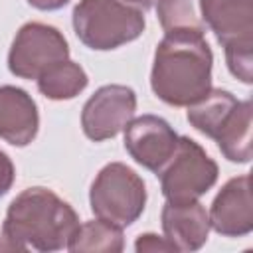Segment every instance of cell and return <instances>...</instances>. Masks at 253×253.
<instances>
[{
  "mask_svg": "<svg viewBox=\"0 0 253 253\" xmlns=\"http://www.w3.org/2000/svg\"><path fill=\"white\" fill-rule=\"evenodd\" d=\"M77 227L75 210L55 192L42 186L28 188L8 206L2 225V249L57 251L67 247Z\"/></svg>",
  "mask_w": 253,
  "mask_h": 253,
  "instance_id": "6da1fadb",
  "label": "cell"
},
{
  "mask_svg": "<svg viewBox=\"0 0 253 253\" xmlns=\"http://www.w3.org/2000/svg\"><path fill=\"white\" fill-rule=\"evenodd\" d=\"M213 55L200 32H168L156 45L150 87L172 107H190L211 89Z\"/></svg>",
  "mask_w": 253,
  "mask_h": 253,
  "instance_id": "7a4b0ae2",
  "label": "cell"
},
{
  "mask_svg": "<svg viewBox=\"0 0 253 253\" xmlns=\"http://www.w3.org/2000/svg\"><path fill=\"white\" fill-rule=\"evenodd\" d=\"M73 30L91 49H117L144 32V16L119 0H79L73 8Z\"/></svg>",
  "mask_w": 253,
  "mask_h": 253,
  "instance_id": "3957f363",
  "label": "cell"
},
{
  "mask_svg": "<svg viewBox=\"0 0 253 253\" xmlns=\"http://www.w3.org/2000/svg\"><path fill=\"white\" fill-rule=\"evenodd\" d=\"M89 202L99 219L123 229L134 223L144 211L146 186L132 168L123 162H111L95 176Z\"/></svg>",
  "mask_w": 253,
  "mask_h": 253,
  "instance_id": "277c9868",
  "label": "cell"
},
{
  "mask_svg": "<svg viewBox=\"0 0 253 253\" xmlns=\"http://www.w3.org/2000/svg\"><path fill=\"white\" fill-rule=\"evenodd\" d=\"M158 176L166 202L184 204L198 200L215 184L217 164L196 140L180 136L172 158Z\"/></svg>",
  "mask_w": 253,
  "mask_h": 253,
  "instance_id": "5b68a950",
  "label": "cell"
},
{
  "mask_svg": "<svg viewBox=\"0 0 253 253\" xmlns=\"http://www.w3.org/2000/svg\"><path fill=\"white\" fill-rule=\"evenodd\" d=\"M69 59V47L63 34L42 22L24 24L10 47L8 69L22 79H38L53 65Z\"/></svg>",
  "mask_w": 253,
  "mask_h": 253,
  "instance_id": "8992f818",
  "label": "cell"
},
{
  "mask_svg": "<svg viewBox=\"0 0 253 253\" xmlns=\"http://www.w3.org/2000/svg\"><path fill=\"white\" fill-rule=\"evenodd\" d=\"M136 111V95L126 85L99 87L81 111V126L87 138L103 142L117 136Z\"/></svg>",
  "mask_w": 253,
  "mask_h": 253,
  "instance_id": "52a82bcc",
  "label": "cell"
},
{
  "mask_svg": "<svg viewBox=\"0 0 253 253\" xmlns=\"http://www.w3.org/2000/svg\"><path fill=\"white\" fill-rule=\"evenodd\" d=\"M174 128L156 115H142L130 119L125 126V148L142 168L160 174L178 146Z\"/></svg>",
  "mask_w": 253,
  "mask_h": 253,
  "instance_id": "ba28073f",
  "label": "cell"
},
{
  "mask_svg": "<svg viewBox=\"0 0 253 253\" xmlns=\"http://www.w3.org/2000/svg\"><path fill=\"white\" fill-rule=\"evenodd\" d=\"M210 227L225 237H241L253 229V200L251 178L241 174L231 178L215 196L208 213Z\"/></svg>",
  "mask_w": 253,
  "mask_h": 253,
  "instance_id": "9c48e42d",
  "label": "cell"
},
{
  "mask_svg": "<svg viewBox=\"0 0 253 253\" xmlns=\"http://www.w3.org/2000/svg\"><path fill=\"white\" fill-rule=\"evenodd\" d=\"M200 14L221 45L253 42V0H200Z\"/></svg>",
  "mask_w": 253,
  "mask_h": 253,
  "instance_id": "30bf717a",
  "label": "cell"
},
{
  "mask_svg": "<svg viewBox=\"0 0 253 253\" xmlns=\"http://www.w3.org/2000/svg\"><path fill=\"white\" fill-rule=\"evenodd\" d=\"M160 219L164 237L174 245L176 251H196L208 241L210 217L198 200L184 204L166 202Z\"/></svg>",
  "mask_w": 253,
  "mask_h": 253,
  "instance_id": "8fae6325",
  "label": "cell"
},
{
  "mask_svg": "<svg viewBox=\"0 0 253 253\" xmlns=\"http://www.w3.org/2000/svg\"><path fill=\"white\" fill-rule=\"evenodd\" d=\"M40 126L34 99L20 87H0V138L12 146H28Z\"/></svg>",
  "mask_w": 253,
  "mask_h": 253,
  "instance_id": "7c38bea8",
  "label": "cell"
},
{
  "mask_svg": "<svg viewBox=\"0 0 253 253\" xmlns=\"http://www.w3.org/2000/svg\"><path fill=\"white\" fill-rule=\"evenodd\" d=\"M251 101H239L213 138L227 160L237 164H245L251 160Z\"/></svg>",
  "mask_w": 253,
  "mask_h": 253,
  "instance_id": "4fadbf2b",
  "label": "cell"
},
{
  "mask_svg": "<svg viewBox=\"0 0 253 253\" xmlns=\"http://www.w3.org/2000/svg\"><path fill=\"white\" fill-rule=\"evenodd\" d=\"M239 101L225 89H210L200 101L188 107V121L190 125L200 130L202 134L215 138L221 125L227 121L231 111Z\"/></svg>",
  "mask_w": 253,
  "mask_h": 253,
  "instance_id": "5bb4252c",
  "label": "cell"
},
{
  "mask_svg": "<svg viewBox=\"0 0 253 253\" xmlns=\"http://www.w3.org/2000/svg\"><path fill=\"white\" fill-rule=\"evenodd\" d=\"M36 81L42 95L53 101H63V99L77 97L87 87L89 77L79 63L65 59L53 65L51 69H47L45 73H42Z\"/></svg>",
  "mask_w": 253,
  "mask_h": 253,
  "instance_id": "9a60e30c",
  "label": "cell"
},
{
  "mask_svg": "<svg viewBox=\"0 0 253 253\" xmlns=\"http://www.w3.org/2000/svg\"><path fill=\"white\" fill-rule=\"evenodd\" d=\"M125 247L123 239V229L107 223L103 219H93L79 223L75 233L71 235L67 249L77 253V251H103V253H119Z\"/></svg>",
  "mask_w": 253,
  "mask_h": 253,
  "instance_id": "2e32d148",
  "label": "cell"
},
{
  "mask_svg": "<svg viewBox=\"0 0 253 253\" xmlns=\"http://www.w3.org/2000/svg\"><path fill=\"white\" fill-rule=\"evenodd\" d=\"M156 16L162 30L168 32H206L200 14V0H158Z\"/></svg>",
  "mask_w": 253,
  "mask_h": 253,
  "instance_id": "e0dca14e",
  "label": "cell"
},
{
  "mask_svg": "<svg viewBox=\"0 0 253 253\" xmlns=\"http://www.w3.org/2000/svg\"><path fill=\"white\" fill-rule=\"evenodd\" d=\"M225 49V61L227 69L233 77H237L243 83L253 81V42H239V43H227Z\"/></svg>",
  "mask_w": 253,
  "mask_h": 253,
  "instance_id": "ac0fdd59",
  "label": "cell"
},
{
  "mask_svg": "<svg viewBox=\"0 0 253 253\" xmlns=\"http://www.w3.org/2000/svg\"><path fill=\"white\" fill-rule=\"evenodd\" d=\"M134 249L138 253H156V251H176L174 245L166 239V237H158L154 233H144V235H138L136 243H134Z\"/></svg>",
  "mask_w": 253,
  "mask_h": 253,
  "instance_id": "d6986e66",
  "label": "cell"
},
{
  "mask_svg": "<svg viewBox=\"0 0 253 253\" xmlns=\"http://www.w3.org/2000/svg\"><path fill=\"white\" fill-rule=\"evenodd\" d=\"M12 184H14V164L8 158V154L0 150V198L12 188Z\"/></svg>",
  "mask_w": 253,
  "mask_h": 253,
  "instance_id": "ffe728a7",
  "label": "cell"
},
{
  "mask_svg": "<svg viewBox=\"0 0 253 253\" xmlns=\"http://www.w3.org/2000/svg\"><path fill=\"white\" fill-rule=\"evenodd\" d=\"M69 0H28L30 6L38 8V10H59L67 4Z\"/></svg>",
  "mask_w": 253,
  "mask_h": 253,
  "instance_id": "44dd1931",
  "label": "cell"
},
{
  "mask_svg": "<svg viewBox=\"0 0 253 253\" xmlns=\"http://www.w3.org/2000/svg\"><path fill=\"white\" fill-rule=\"evenodd\" d=\"M119 2L130 6V8H134V10H140V12H146V10L154 4V0H119Z\"/></svg>",
  "mask_w": 253,
  "mask_h": 253,
  "instance_id": "7402d4cb",
  "label": "cell"
},
{
  "mask_svg": "<svg viewBox=\"0 0 253 253\" xmlns=\"http://www.w3.org/2000/svg\"><path fill=\"white\" fill-rule=\"evenodd\" d=\"M0 249H2V243H0Z\"/></svg>",
  "mask_w": 253,
  "mask_h": 253,
  "instance_id": "603a6c76",
  "label": "cell"
}]
</instances>
